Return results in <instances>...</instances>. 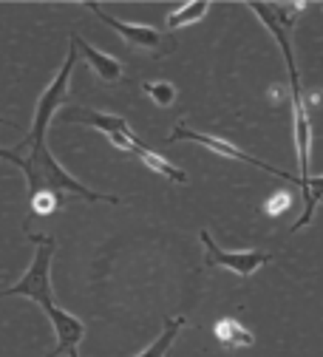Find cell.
<instances>
[{
  "instance_id": "obj_4",
  "label": "cell",
  "mask_w": 323,
  "mask_h": 357,
  "mask_svg": "<svg viewBox=\"0 0 323 357\" xmlns=\"http://www.w3.org/2000/svg\"><path fill=\"white\" fill-rule=\"evenodd\" d=\"M88 12H94L108 29H114V31L128 43V46L140 49V52H148V54H153V57H165V54H170L173 46H176V43H173L167 34H162L159 29L142 26V23H125V20L114 17L108 9L97 6V3H88Z\"/></svg>"
},
{
  "instance_id": "obj_1",
  "label": "cell",
  "mask_w": 323,
  "mask_h": 357,
  "mask_svg": "<svg viewBox=\"0 0 323 357\" xmlns=\"http://www.w3.org/2000/svg\"><path fill=\"white\" fill-rule=\"evenodd\" d=\"M20 170L26 173V182H29V199L37 196V193H71V196H80L85 202H111V204H119L117 196H105V193H97V190H88L82 182L77 178L52 156L49 145L45 142H34L29 148V156H23V165Z\"/></svg>"
},
{
  "instance_id": "obj_17",
  "label": "cell",
  "mask_w": 323,
  "mask_h": 357,
  "mask_svg": "<svg viewBox=\"0 0 323 357\" xmlns=\"http://www.w3.org/2000/svg\"><path fill=\"white\" fill-rule=\"evenodd\" d=\"M29 202H31V215H49V213H54L63 204V196H57V193H37Z\"/></svg>"
},
{
  "instance_id": "obj_19",
  "label": "cell",
  "mask_w": 323,
  "mask_h": 357,
  "mask_svg": "<svg viewBox=\"0 0 323 357\" xmlns=\"http://www.w3.org/2000/svg\"><path fill=\"white\" fill-rule=\"evenodd\" d=\"M0 159H6V162H12V165H23V156L17 153V151H6V148H0Z\"/></svg>"
},
{
  "instance_id": "obj_2",
  "label": "cell",
  "mask_w": 323,
  "mask_h": 357,
  "mask_svg": "<svg viewBox=\"0 0 323 357\" xmlns=\"http://www.w3.org/2000/svg\"><path fill=\"white\" fill-rule=\"evenodd\" d=\"M29 238L34 241V261L29 264L26 275L9 287V289H0V298L6 295H20V298H29L34 303H40L43 309L54 303V289H52V258H54V250H57V241L52 236H34L29 233Z\"/></svg>"
},
{
  "instance_id": "obj_3",
  "label": "cell",
  "mask_w": 323,
  "mask_h": 357,
  "mask_svg": "<svg viewBox=\"0 0 323 357\" xmlns=\"http://www.w3.org/2000/svg\"><path fill=\"white\" fill-rule=\"evenodd\" d=\"M77 46L71 43L68 46V57H66V63H63V68H60V74L52 79V85L43 91V97H40V102H37V114H34V125H31V130H29V137L15 148L17 153L20 151H26V148H31L34 142H45V130H49V125H52V119L63 111V100H66V91H68V79H71V71H74V63H77Z\"/></svg>"
},
{
  "instance_id": "obj_9",
  "label": "cell",
  "mask_w": 323,
  "mask_h": 357,
  "mask_svg": "<svg viewBox=\"0 0 323 357\" xmlns=\"http://www.w3.org/2000/svg\"><path fill=\"white\" fill-rule=\"evenodd\" d=\"M60 122H80V125H88V128H97L103 130L105 137H119V133H130V125L122 119V116H114V114H103V111H94V108H82V105H71V108H63L57 114Z\"/></svg>"
},
{
  "instance_id": "obj_10",
  "label": "cell",
  "mask_w": 323,
  "mask_h": 357,
  "mask_svg": "<svg viewBox=\"0 0 323 357\" xmlns=\"http://www.w3.org/2000/svg\"><path fill=\"white\" fill-rule=\"evenodd\" d=\"M71 43L77 46V52L82 54V60H85L91 68H94V74H97L103 82H119V79H122V63H119L117 57H111V54L94 49V46H91V43H85L80 34H71Z\"/></svg>"
},
{
  "instance_id": "obj_16",
  "label": "cell",
  "mask_w": 323,
  "mask_h": 357,
  "mask_svg": "<svg viewBox=\"0 0 323 357\" xmlns=\"http://www.w3.org/2000/svg\"><path fill=\"white\" fill-rule=\"evenodd\" d=\"M142 91H145L156 105H162V108H167V105L176 102V88H173L170 82H142Z\"/></svg>"
},
{
  "instance_id": "obj_20",
  "label": "cell",
  "mask_w": 323,
  "mask_h": 357,
  "mask_svg": "<svg viewBox=\"0 0 323 357\" xmlns=\"http://www.w3.org/2000/svg\"><path fill=\"white\" fill-rule=\"evenodd\" d=\"M0 125H9V122H6V119H3V116H0Z\"/></svg>"
},
{
  "instance_id": "obj_15",
  "label": "cell",
  "mask_w": 323,
  "mask_h": 357,
  "mask_svg": "<svg viewBox=\"0 0 323 357\" xmlns=\"http://www.w3.org/2000/svg\"><path fill=\"white\" fill-rule=\"evenodd\" d=\"M207 9H210V3H184V6H179V9H173L170 15H167V29H184V26H193V23H199L204 15H207Z\"/></svg>"
},
{
  "instance_id": "obj_5",
  "label": "cell",
  "mask_w": 323,
  "mask_h": 357,
  "mask_svg": "<svg viewBox=\"0 0 323 357\" xmlns=\"http://www.w3.org/2000/svg\"><path fill=\"white\" fill-rule=\"evenodd\" d=\"M167 142H196V145H202V148H207V151H213V153H218V156L236 159V162H247V165H253V167H261V170H266V173H272V176H281V178H287V182H295V185L301 188V176L284 173V170H278V167H272V165H266V162H261V159H255V156L239 151L236 145H230V142H224V139H218V137H210V133H199V130L188 128L184 122H179V125L173 128V133L167 137Z\"/></svg>"
},
{
  "instance_id": "obj_11",
  "label": "cell",
  "mask_w": 323,
  "mask_h": 357,
  "mask_svg": "<svg viewBox=\"0 0 323 357\" xmlns=\"http://www.w3.org/2000/svg\"><path fill=\"white\" fill-rule=\"evenodd\" d=\"M136 159H142L153 173H162L165 178H167V182H179V185H184V182H188V173H184L181 167H176V165H170L167 159H162L159 153H153L151 148H145L142 142L140 145H136L133 151H130Z\"/></svg>"
},
{
  "instance_id": "obj_14",
  "label": "cell",
  "mask_w": 323,
  "mask_h": 357,
  "mask_svg": "<svg viewBox=\"0 0 323 357\" xmlns=\"http://www.w3.org/2000/svg\"><path fill=\"white\" fill-rule=\"evenodd\" d=\"M188 324L184 318H165V329H162V335L148 346V349H142L136 357H165L167 351H170V346H173V340H176V335H179V329Z\"/></svg>"
},
{
  "instance_id": "obj_12",
  "label": "cell",
  "mask_w": 323,
  "mask_h": 357,
  "mask_svg": "<svg viewBox=\"0 0 323 357\" xmlns=\"http://www.w3.org/2000/svg\"><path fill=\"white\" fill-rule=\"evenodd\" d=\"M301 193H303V215L292 225V233L309 225L312 215H315V207L323 202V176H309V178H303V182H301Z\"/></svg>"
},
{
  "instance_id": "obj_18",
  "label": "cell",
  "mask_w": 323,
  "mask_h": 357,
  "mask_svg": "<svg viewBox=\"0 0 323 357\" xmlns=\"http://www.w3.org/2000/svg\"><path fill=\"white\" fill-rule=\"evenodd\" d=\"M287 207H290V193H278V196H275V199L266 204V213L275 215V213H284Z\"/></svg>"
},
{
  "instance_id": "obj_8",
  "label": "cell",
  "mask_w": 323,
  "mask_h": 357,
  "mask_svg": "<svg viewBox=\"0 0 323 357\" xmlns=\"http://www.w3.org/2000/svg\"><path fill=\"white\" fill-rule=\"evenodd\" d=\"M290 85H292V114H295V148H298V165H301V182L309 178V148H312V125H309V111L303 102V91H301V77L298 71L290 74Z\"/></svg>"
},
{
  "instance_id": "obj_13",
  "label": "cell",
  "mask_w": 323,
  "mask_h": 357,
  "mask_svg": "<svg viewBox=\"0 0 323 357\" xmlns=\"http://www.w3.org/2000/svg\"><path fill=\"white\" fill-rule=\"evenodd\" d=\"M216 337L224 349H239V346H250L253 343V335L233 318H224L216 324Z\"/></svg>"
},
{
  "instance_id": "obj_6",
  "label": "cell",
  "mask_w": 323,
  "mask_h": 357,
  "mask_svg": "<svg viewBox=\"0 0 323 357\" xmlns=\"http://www.w3.org/2000/svg\"><path fill=\"white\" fill-rule=\"evenodd\" d=\"M199 238H202V244H204V264H207V266H224V270L236 273V275H241V278L253 275L255 270H261L264 264L272 261V255L264 252V250H239V252L221 250V247L210 238L207 230H202Z\"/></svg>"
},
{
  "instance_id": "obj_7",
  "label": "cell",
  "mask_w": 323,
  "mask_h": 357,
  "mask_svg": "<svg viewBox=\"0 0 323 357\" xmlns=\"http://www.w3.org/2000/svg\"><path fill=\"white\" fill-rule=\"evenodd\" d=\"M45 318L52 321L54 326V335H57V346L45 354V357H60V354H68V357H80V343L85 337V324L80 318H74L71 312L60 309L57 303L45 306Z\"/></svg>"
}]
</instances>
